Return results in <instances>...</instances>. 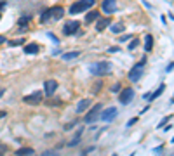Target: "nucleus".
<instances>
[{
    "label": "nucleus",
    "instance_id": "f257e3e1",
    "mask_svg": "<svg viewBox=\"0 0 174 156\" xmlns=\"http://www.w3.org/2000/svg\"><path fill=\"white\" fill-rule=\"evenodd\" d=\"M63 16H64V9H63L61 5L49 7V9H46V11L40 14V23L43 25V23H47V21H51V19L58 21V19H61Z\"/></svg>",
    "mask_w": 174,
    "mask_h": 156
},
{
    "label": "nucleus",
    "instance_id": "f03ea898",
    "mask_svg": "<svg viewBox=\"0 0 174 156\" xmlns=\"http://www.w3.org/2000/svg\"><path fill=\"white\" fill-rule=\"evenodd\" d=\"M96 4V0H78L70 7V14H80L84 11H91V7Z\"/></svg>",
    "mask_w": 174,
    "mask_h": 156
},
{
    "label": "nucleus",
    "instance_id": "7ed1b4c3",
    "mask_svg": "<svg viewBox=\"0 0 174 156\" xmlns=\"http://www.w3.org/2000/svg\"><path fill=\"white\" fill-rule=\"evenodd\" d=\"M91 71H92V75H99V76L108 75V73L112 71V64L108 62V61H99L98 64L91 66Z\"/></svg>",
    "mask_w": 174,
    "mask_h": 156
},
{
    "label": "nucleus",
    "instance_id": "20e7f679",
    "mask_svg": "<svg viewBox=\"0 0 174 156\" xmlns=\"http://www.w3.org/2000/svg\"><path fill=\"white\" fill-rule=\"evenodd\" d=\"M145 64H146V59H141L138 64H134L133 68H130V71H129V80H130V82H138V80L141 78Z\"/></svg>",
    "mask_w": 174,
    "mask_h": 156
},
{
    "label": "nucleus",
    "instance_id": "39448f33",
    "mask_svg": "<svg viewBox=\"0 0 174 156\" xmlns=\"http://www.w3.org/2000/svg\"><path fill=\"white\" fill-rule=\"evenodd\" d=\"M103 108H101V104H96L94 108H91L89 111H87V115L84 116V123H87V125H89V123H94L98 118H99V111H101Z\"/></svg>",
    "mask_w": 174,
    "mask_h": 156
},
{
    "label": "nucleus",
    "instance_id": "423d86ee",
    "mask_svg": "<svg viewBox=\"0 0 174 156\" xmlns=\"http://www.w3.org/2000/svg\"><path fill=\"white\" fill-rule=\"evenodd\" d=\"M117 113H118V109L112 106V108L101 109V111H99V118H101L103 121H113V120H115V116H117Z\"/></svg>",
    "mask_w": 174,
    "mask_h": 156
},
{
    "label": "nucleus",
    "instance_id": "0eeeda50",
    "mask_svg": "<svg viewBox=\"0 0 174 156\" xmlns=\"http://www.w3.org/2000/svg\"><path fill=\"white\" fill-rule=\"evenodd\" d=\"M42 99H43V92H42V90H37V92H33V94L25 96V97H23V102L35 106V104H40V102H42Z\"/></svg>",
    "mask_w": 174,
    "mask_h": 156
},
{
    "label": "nucleus",
    "instance_id": "6e6552de",
    "mask_svg": "<svg viewBox=\"0 0 174 156\" xmlns=\"http://www.w3.org/2000/svg\"><path fill=\"white\" fill-rule=\"evenodd\" d=\"M78 30H80V23H78V21H70V23H66V25H64L63 33L66 35V37H70V35L78 33Z\"/></svg>",
    "mask_w": 174,
    "mask_h": 156
},
{
    "label": "nucleus",
    "instance_id": "1a4fd4ad",
    "mask_svg": "<svg viewBox=\"0 0 174 156\" xmlns=\"http://www.w3.org/2000/svg\"><path fill=\"white\" fill-rule=\"evenodd\" d=\"M133 99H134V88H129V87H125L124 90L120 92V102L125 106V104H129Z\"/></svg>",
    "mask_w": 174,
    "mask_h": 156
},
{
    "label": "nucleus",
    "instance_id": "9d476101",
    "mask_svg": "<svg viewBox=\"0 0 174 156\" xmlns=\"http://www.w3.org/2000/svg\"><path fill=\"white\" fill-rule=\"evenodd\" d=\"M101 9H103V12H106V14H113V12L117 11V2H115V0H103Z\"/></svg>",
    "mask_w": 174,
    "mask_h": 156
},
{
    "label": "nucleus",
    "instance_id": "9b49d317",
    "mask_svg": "<svg viewBox=\"0 0 174 156\" xmlns=\"http://www.w3.org/2000/svg\"><path fill=\"white\" fill-rule=\"evenodd\" d=\"M56 88H58V82L56 80H47L46 85H43V94L46 96H54Z\"/></svg>",
    "mask_w": 174,
    "mask_h": 156
},
{
    "label": "nucleus",
    "instance_id": "f8f14e48",
    "mask_svg": "<svg viewBox=\"0 0 174 156\" xmlns=\"http://www.w3.org/2000/svg\"><path fill=\"white\" fill-rule=\"evenodd\" d=\"M110 23H112V19L110 17H99L98 19V23H96V31H103L104 28H108V26H110Z\"/></svg>",
    "mask_w": 174,
    "mask_h": 156
},
{
    "label": "nucleus",
    "instance_id": "ddd939ff",
    "mask_svg": "<svg viewBox=\"0 0 174 156\" xmlns=\"http://www.w3.org/2000/svg\"><path fill=\"white\" fill-rule=\"evenodd\" d=\"M82 133H84V128H78V130H77V133L73 135V139H72V141L68 142V146H70V147H75V146H78V144H80Z\"/></svg>",
    "mask_w": 174,
    "mask_h": 156
},
{
    "label": "nucleus",
    "instance_id": "4468645a",
    "mask_svg": "<svg viewBox=\"0 0 174 156\" xmlns=\"http://www.w3.org/2000/svg\"><path fill=\"white\" fill-rule=\"evenodd\" d=\"M91 106V101L89 99H82L78 104H77V113H84V111H87Z\"/></svg>",
    "mask_w": 174,
    "mask_h": 156
},
{
    "label": "nucleus",
    "instance_id": "2eb2a0df",
    "mask_svg": "<svg viewBox=\"0 0 174 156\" xmlns=\"http://www.w3.org/2000/svg\"><path fill=\"white\" fill-rule=\"evenodd\" d=\"M38 50H40V47L37 45V43H28V45L25 47V52H26V54H31V56L38 54Z\"/></svg>",
    "mask_w": 174,
    "mask_h": 156
},
{
    "label": "nucleus",
    "instance_id": "dca6fc26",
    "mask_svg": "<svg viewBox=\"0 0 174 156\" xmlns=\"http://www.w3.org/2000/svg\"><path fill=\"white\" fill-rule=\"evenodd\" d=\"M33 149L31 147H19L17 151H16V156H33Z\"/></svg>",
    "mask_w": 174,
    "mask_h": 156
},
{
    "label": "nucleus",
    "instance_id": "f3484780",
    "mask_svg": "<svg viewBox=\"0 0 174 156\" xmlns=\"http://www.w3.org/2000/svg\"><path fill=\"white\" fill-rule=\"evenodd\" d=\"M151 49H153V37H151V35H145V50L150 52Z\"/></svg>",
    "mask_w": 174,
    "mask_h": 156
},
{
    "label": "nucleus",
    "instance_id": "a211bd4d",
    "mask_svg": "<svg viewBox=\"0 0 174 156\" xmlns=\"http://www.w3.org/2000/svg\"><path fill=\"white\" fill-rule=\"evenodd\" d=\"M96 19H99V12L98 11H89L85 14V21H87V23H92V21H96Z\"/></svg>",
    "mask_w": 174,
    "mask_h": 156
},
{
    "label": "nucleus",
    "instance_id": "6ab92c4d",
    "mask_svg": "<svg viewBox=\"0 0 174 156\" xmlns=\"http://www.w3.org/2000/svg\"><path fill=\"white\" fill-rule=\"evenodd\" d=\"M164 90H165V85L162 83V85H160V87L157 88V90H155L153 94H150V96H148V99H150V101H153V99H157V97H159V96H160V94H162Z\"/></svg>",
    "mask_w": 174,
    "mask_h": 156
},
{
    "label": "nucleus",
    "instance_id": "aec40b11",
    "mask_svg": "<svg viewBox=\"0 0 174 156\" xmlns=\"http://www.w3.org/2000/svg\"><path fill=\"white\" fill-rule=\"evenodd\" d=\"M125 30V25L124 23H115V25H112V33H122Z\"/></svg>",
    "mask_w": 174,
    "mask_h": 156
},
{
    "label": "nucleus",
    "instance_id": "412c9836",
    "mask_svg": "<svg viewBox=\"0 0 174 156\" xmlns=\"http://www.w3.org/2000/svg\"><path fill=\"white\" fill-rule=\"evenodd\" d=\"M78 56H80V52H78V50H73V52L63 54V59H64V61H72V59H75V57H78Z\"/></svg>",
    "mask_w": 174,
    "mask_h": 156
},
{
    "label": "nucleus",
    "instance_id": "4be33fe9",
    "mask_svg": "<svg viewBox=\"0 0 174 156\" xmlns=\"http://www.w3.org/2000/svg\"><path fill=\"white\" fill-rule=\"evenodd\" d=\"M28 25H30V16H23V17H19V26H21V31H23Z\"/></svg>",
    "mask_w": 174,
    "mask_h": 156
},
{
    "label": "nucleus",
    "instance_id": "5701e85b",
    "mask_svg": "<svg viewBox=\"0 0 174 156\" xmlns=\"http://www.w3.org/2000/svg\"><path fill=\"white\" fill-rule=\"evenodd\" d=\"M138 45H139V40H138V38H134L133 42L129 43V47H127V49H129V50H134V49H136Z\"/></svg>",
    "mask_w": 174,
    "mask_h": 156
},
{
    "label": "nucleus",
    "instance_id": "b1692460",
    "mask_svg": "<svg viewBox=\"0 0 174 156\" xmlns=\"http://www.w3.org/2000/svg\"><path fill=\"white\" fill-rule=\"evenodd\" d=\"M23 43H25V38H17V40H12L11 42V45L16 47V45H23Z\"/></svg>",
    "mask_w": 174,
    "mask_h": 156
},
{
    "label": "nucleus",
    "instance_id": "393cba45",
    "mask_svg": "<svg viewBox=\"0 0 174 156\" xmlns=\"http://www.w3.org/2000/svg\"><path fill=\"white\" fill-rule=\"evenodd\" d=\"M171 118H172V115H169V116H165V118H164V120L160 121V125H159V128H162V127H164V125H165L167 121H171Z\"/></svg>",
    "mask_w": 174,
    "mask_h": 156
},
{
    "label": "nucleus",
    "instance_id": "a878e982",
    "mask_svg": "<svg viewBox=\"0 0 174 156\" xmlns=\"http://www.w3.org/2000/svg\"><path fill=\"white\" fill-rule=\"evenodd\" d=\"M7 153V146L5 144H2V142H0V156H4Z\"/></svg>",
    "mask_w": 174,
    "mask_h": 156
},
{
    "label": "nucleus",
    "instance_id": "bb28decb",
    "mask_svg": "<svg viewBox=\"0 0 174 156\" xmlns=\"http://www.w3.org/2000/svg\"><path fill=\"white\" fill-rule=\"evenodd\" d=\"M138 120H139V116H134V118H130V120L127 121V127H133V125H134V123H136Z\"/></svg>",
    "mask_w": 174,
    "mask_h": 156
},
{
    "label": "nucleus",
    "instance_id": "cd10ccee",
    "mask_svg": "<svg viewBox=\"0 0 174 156\" xmlns=\"http://www.w3.org/2000/svg\"><path fill=\"white\" fill-rule=\"evenodd\" d=\"M42 156H58L56 151H46V153H42Z\"/></svg>",
    "mask_w": 174,
    "mask_h": 156
},
{
    "label": "nucleus",
    "instance_id": "c85d7f7f",
    "mask_svg": "<svg viewBox=\"0 0 174 156\" xmlns=\"http://www.w3.org/2000/svg\"><path fill=\"white\" fill-rule=\"evenodd\" d=\"M110 90H112V92H118V90H120V83H115V85L110 88Z\"/></svg>",
    "mask_w": 174,
    "mask_h": 156
},
{
    "label": "nucleus",
    "instance_id": "c756f323",
    "mask_svg": "<svg viewBox=\"0 0 174 156\" xmlns=\"http://www.w3.org/2000/svg\"><path fill=\"white\" fill-rule=\"evenodd\" d=\"M99 90H101V83H98V85H94V88H92V92H94V94H98Z\"/></svg>",
    "mask_w": 174,
    "mask_h": 156
},
{
    "label": "nucleus",
    "instance_id": "7c9ffc66",
    "mask_svg": "<svg viewBox=\"0 0 174 156\" xmlns=\"http://www.w3.org/2000/svg\"><path fill=\"white\" fill-rule=\"evenodd\" d=\"M130 38H133L130 35H124V37H120V42H127V40H130Z\"/></svg>",
    "mask_w": 174,
    "mask_h": 156
},
{
    "label": "nucleus",
    "instance_id": "2f4dec72",
    "mask_svg": "<svg viewBox=\"0 0 174 156\" xmlns=\"http://www.w3.org/2000/svg\"><path fill=\"white\" fill-rule=\"evenodd\" d=\"M73 127H75V121H73V123H68V125H66V127H64V130H72V128H73Z\"/></svg>",
    "mask_w": 174,
    "mask_h": 156
},
{
    "label": "nucleus",
    "instance_id": "473e14b6",
    "mask_svg": "<svg viewBox=\"0 0 174 156\" xmlns=\"http://www.w3.org/2000/svg\"><path fill=\"white\" fill-rule=\"evenodd\" d=\"M165 71H167V73H171V71H172V62H169V64H167V68H165Z\"/></svg>",
    "mask_w": 174,
    "mask_h": 156
},
{
    "label": "nucleus",
    "instance_id": "72a5a7b5",
    "mask_svg": "<svg viewBox=\"0 0 174 156\" xmlns=\"http://www.w3.org/2000/svg\"><path fill=\"white\" fill-rule=\"evenodd\" d=\"M117 50H118L117 47H110V49H108V52H117Z\"/></svg>",
    "mask_w": 174,
    "mask_h": 156
},
{
    "label": "nucleus",
    "instance_id": "f704fd0d",
    "mask_svg": "<svg viewBox=\"0 0 174 156\" xmlns=\"http://www.w3.org/2000/svg\"><path fill=\"white\" fill-rule=\"evenodd\" d=\"M4 92H5V88H2V87H0V97L4 96Z\"/></svg>",
    "mask_w": 174,
    "mask_h": 156
},
{
    "label": "nucleus",
    "instance_id": "c9c22d12",
    "mask_svg": "<svg viewBox=\"0 0 174 156\" xmlns=\"http://www.w3.org/2000/svg\"><path fill=\"white\" fill-rule=\"evenodd\" d=\"M0 43H5V38H4L2 35H0Z\"/></svg>",
    "mask_w": 174,
    "mask_h": 156
},
{
    "label": "nucleus",
    "instance_id": "e433bc0d",
    "mask_svg": "<svg viewBox=\"0 0 174 156\" xmlns=\"http://www.w3.org/2000/svg\"><path fill=\"white\" fill-rule=\"evenodd\" d=\"M5 116V111H0V118H4Z\"/></svg>",
    "mask_w": 174,
    "mask_h": 156
},
{
    "label": "nucleus",
    "instance_id": "4c0bfd02",
    "mask_svg": "<svg viewBox=\"0 0 174 156\" xmlns=\"http://www.w3.org/2000/svg\"><path fill=\"white\" fill-rule=\"evenodd\" d=\"M0 17H2V12H0Z\"/></svg>",
    "mask_w": 174,
    "mask_h": 156
},
{
    "label": "nucleus",
    "instance_id": "58836bf2",
    "mask_svg": "<svg viewBox=\"0 0 174 156\" xmlns=\"http://www.w3.org/2000/svg\"><path fill=\"white\" fill-rule=\"evenodd\" d=\"M112 156H117V154H112Z\"/></svg>",
    "mask_w": 174,
    "mask_h": 156
}]
</instances>
